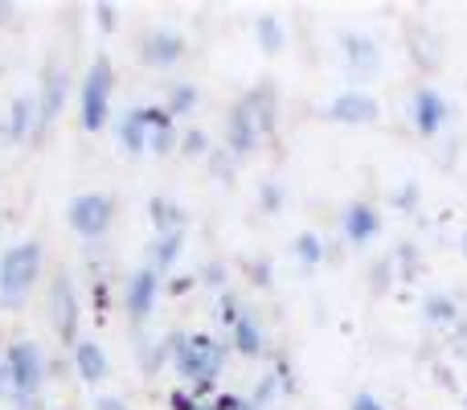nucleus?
I'll use <instances>...</instances> for the list:
<instances>
[{"label": "nucleus", "instance_id": "0eeeda50", "mask_svg": "<svg viewBox=\"0 0 467 410\" xmlns=\"http://www.w3.org/2000/svg\"><path fill=\"white\" fill-rule=\"evenodd\" d=\"M447 115H451V107H447V99L439 95L435 87H419L410 99V123L419 136H439L447 123Z\"/></svg>", "mask_w": 467, "mask_h": 410}, {"label": "nucleus", "instance_id": "dca6fc26", "mask_svg": "<svg viewBox=\"0 0 467 410\" xmlns=\"http://www.w3.org/2000/svg\"><path fill=\"white\" fill-rule=\"evenodd\" d=\"M181 247H185V234H156V238L148 242V263L144 267H152V271L164 275L181 258Z\"/></svg>", "mask_w": 467, "mask_h": 410}, {"label": "nucleus", "instance_id": "c756f323", "mask_svg": "<svg viewBox=\"0 0 467 410\" xmlns=\"http://www.w3.org/2000/svg\"><path fill=\"white\" fill-rule=\"evenodd\" d=\"M95 410H128V403H123L119 394H103V398L95 403Z\"/></svg>", "mask_w": 467, "mask_h": 410}, {"label": "nucleus", "instance_id": "c9c22d12", "mask_svg": "<svg viewBox=\"0 0 467 410\" xmlns=\"http://www.w3.org/2000/svg\"><path fill=\"white\" fill-rule=\"evenodd\" d=\"M202 410H213V406H202Z\"/></svg>", "mask_w": 467, "mask_h": 410}, {"label": "nucleus", "instance_id": "1a4fd4ad", "mask_svg": "<svg viewBox=\"0 0 467 410\" xmlns=\"http://www.w3.org/2000/svg\"><path fill=\"white\" fill-rule=\"evenodd\" d=\"M156 300H161V271L140 267V271L128 279V288H123V304H128L131 321H148L152 308H156Z\"/></svg>", "mask_w": 467, "mask_h": 410}, {"label": "nucleus", "instance_id": "2f4dec72", "mask_svg": "<svg viewBox=\"0 0 467 410\" xmlns=\"http://www.w3.org/2000/svg\"><path fill=\"white\" fill-rule=\"evenodd\" d=\"M263 205H266V209L279 205V189H275V185H266V189H263Z\"/></svg>", "mask_w": 467, "mask_h": 410}, {"label": "nucleus", "instance_id": "9d476101", "mask_svg": "<svg viewBox=\"0 0 467 410\" xmlns=\"http://www.w3.org/2000/svg\"><path fill=\"white\" fill-rule=\"evenodd\" d=\"M185 58V37L172 29H152L144 41H140V62L152 66V70H164V66H177Z\"/></svg>", "mask_w": 467, "mask_h": 410}, {"label": "nucleus", "instance_id": "b1692460", "mask_svg": "<svg viewBox=\"0 0 467 410\" xmlns=\"http://www.w3.org/2000/svg\"><path fill=\"white\" fill-rule=\"evenodd\" d=\"M197 107V87L193 82H177V87L169 90V103H164V111L177 120V115H189Z\"/></svg>", "mask_w": 467, "mask_h": 410}, {"label": "nucleus", "instance_id": "2eb2a0df", "mask_svg": "<svg viewBox=\"0 0 467 410\" xmlns=\"http://www.w3.org/2000/svg\"><path fill=\"white\" fill-rule=\"evenodd\" d=\"M66 90H70V79H66V70L57 66V70H49V74H46V87H41V103H37L41 123H49V120H57V115H62V107H66Z\"/></svg>", "mask_w": 467, "mask_h": 410}, {"label": "nucleus", "instance_id": "4468645a", "mask_svg": "<svg viewBox=\"0 0 467 410\" xmlns=\"http://www.w3.org/2000/svg\"><path fill=\"white\" fill-rule=\"evenodd\" d=\"M345 62H348V70L353 74H373L378 70V62H381V54H378V46H373L365 33H345Z\"/></svg>", "mask_w": 467, "mask_h": 410}, {"label": "nucleus", "instance_id": "c85d7f7f", "mask_svg": "<svg viewBox=\"0 0 467 410\" xmlns=\"http://www.w3.org/2000/svg\"><path fill=\"white\" fill-rule=\"evenodd\" d=\"M169 403H172V410H202V406L193 403V394H185V390H172Z\"/></svg>", "mask_w": 467, "mask_h": 410}, {"label": "nucleus", "instance_id": "f704fd0d", "mask_svg": "<svg viewBox=\"0 0 467 410\" xmlns=\"http://www.w3.org/2000/svg\"><path fill=\"white\" fill-rule=\"evenodd\" d=\"M463 255H467V234H463Z\"/></svg>", "mask_w": 467, "mask_h": 410}, {"label": "nucleus", "instance_id": "6ab92c4d", "mask_svg": "<svg viewBox=\"0 0 467 410\" xmlns=\"http://www.w3.org/2000/svg\"><path fill=\"white\" fill-rule=\"evenodd\" d=\"M242 107L250 111V120L263 128V136L275 128V90L271 87H258V90H250L246 99H242Z\"/></svg>", "mask_w": 467, "mask_h": 410}, {"label": "nucleus", "instance_id": "423d86ee", "mask_svg": "<svg viewBox=\"0 0 467 410\" xmlns=\"http://www.w3.org/2000/svg\"><path fill=\"white\" fill-rule=\"evenodd\" d=\"M78 296H74V283L70 275H54V283H49V324H54V332L66 341V345H78Z\"/></svg>", "mask_w": 467, "mask_h": 410}, {"label": "nucleus", "instance_id": "bb28decb", "mask_svg": "<svg viewBox=\"0 0 467 410\" xmlns=\"http://www.w3.org/2000/svg\"><path fill=\"white\" fill-rule=\"evenodd\" d=\"M210 169L213 173H222V177H234V156L230 152H222V148H213V152H210Z\"/></svg>", "mask_w": 467, "mask_h": 410}, {"label": "nucleus", "instance_id": "4be33fe9", "mask_svg": "<svg viewBox=\"0 0 467 410\" xmlns=\"http://www.w3.org/2000/svg\"><path fill=\"white\" fill-rule=\"evenodd\" d=\"M254 33H258V46H263V54H283V46H287V33H283V25L275 21L271 13L258 16Z\"/></svg>", "mask_w": 467, "mask_h": 410}, {"label": "nucleus", "instance_id": "473e14b6", "mask_svg": "<svg viewBox=\"0 0 467 410\" xmlns=\"http://www.w3.org/2000/svg\"><path fill=\"white\" fill-rule=\"evenodd\" d=\"M238 410H263V406H258V403H242Z\"/></svg>", "mask_w": 467, "mask_h": 410}, {"label": "nucleus", "instance_id": "7ed1b4c3", "mask_svg": "<svg viewBox=\"0 0 467 410\" xmlns=\"http://www.w3.org/2000/svg\"><path fill=\"white\" fill-rule=\"evenodd\" d=\"M41 279V242H21V247L5 250L0 258V300L5 304H21Z\"/></svg>", "mask_w": 467, "mask_h": 410}, {"label": "nucleus", "instance_id": "f03ea898", "mask_svg": "<svg viewBox=\"0 0 467 410\" xmlns=\"http://www.w3.org/2000/svg\"><path fill=\"white\" fill-rule=\"evenodd\" d=\"M111 90H115V70H111V58L99 54L90 62L87 79H82V95H78V123L82 131H103L107 120H111Z\"/></svg>", "mask_w": 467, "mask_h": 410}, {"label": "nucleus", "instance_id": "9b49d317", "mask_svg": "<svg viewBox=\"0 0 467 410\" xmlns=\"http://www.w3.org/2000/svg\"><path fill=\"white\" fill-rule=\"evenodd\" d=\"M258 140H263V128H258L254 120H250V111L246 107H234L230 111V120H226V148H230V156L234 161H242V156H250L258 148Z\"/></svg>", "mask_w": 467, "mask_h": 410}, {"label": "nucleus", "instance_id": "ddd939ff", "mask_svg": "<svg viewBox=\"0 0 467 410\" xmlns=\"http://www.w3.org/2000/svg\"><path fill=\"white\" fill-rule=\"evenodd\" d=\"M74 370H78V378H82V382H90V386L107 378L111 362H107L103 345H99L95 337H78V345H74Z\"/></svg>", "mask_w": 467, "mask_h": 410}, {"label": "nucleus", "instance_id": "a878e982", "mask_svg": "<svg viewBox=\"0 0 467 410\" xmlns=\"http://www.w3.org/2000/svg\"><path fill=\"white\" fill-rule=\"evenodd\" d=\"M181 152L189 156V161H202V156H210L213 148H210V136H205L202 128H189L185 136H181Z\"/></svg>", "mask_w": 467, "mask_h": 410}, {"label": "nucleus", "instance_id": "412c9836", "mask_svg": "<svg viewBox=\"0 0 467 410\" xmlns=\"http://www.w3.org/2000/svg\"><path fill=\"white\" fill-rule=\"evenodd\" d=\"M33 123H41L37 103H33V99H25V95L13 99V115H8V136H13V140H29Z\"/></svg>", "mask_w": 467, "mask_h": 410}, {"label": "nucleus", "instance_id": "7c9ffc66", "mask_svg": "<svg viewBox=\"0 0 467 410\" xmlns=\"http://www.w3.org/2000/svg\"><path fill=\"white\" fill-rule=\"evenodd\" d=\"M99 25H103V29H111L115 25V8L111 5H99Z\"/></svg>", "mask_w": 467, "mask_h": 410}, {"label": "nucleus", "instance_id": "72a5a7b5", "mask_svg": "<svg viewBox=\"0 0 467 410\" xmlns=\"http://www.w3.org/2000/svg\"><path fill=\"white\" fill-rule=\"evenodd\" d=\"M5 378H8V373H5V370H0V394H5Z\"/></svg>", "mask_w": 467, "mask_h": 410}, {"label": "nucleus", "instance_id": "5701e85b", "mask_svg": "<svg viewBox=\"0 0 467 410\" xmlns=\"http://www.w3.org/2000/svg\"><path fill=\"white\" fill-rule=\"evenodd\" d=\"M422 312H427V321H431V324H455V321H460V308H455V300H451V296H443V291L427 296Z\"/></svg>", "mask_w": 467, "mask_h": 410}, {"label": "nucleus", "instance_id": "f3484780", "mask_svg": "<svg viewBox=\"0 0 467 410\" xmlns=\"http://www.w3.org/2000/svg\"><path fill=\"white\" fill-rule=\"evenodd\" d=\"M115 136H119V144H123V152L128 156H140V152H148V128H144V111H128L119 120V128H115Z\"/></svg>", "mask_w": 467, "mask_h": 410}, {"label": "nucleus", "instance_id": "6e6552de", "mask_svg": "<svg viewBox=\"0 0 467 410\" xmlns=\"http://www.w3.org/2000/svg\"><path fill=\"white\" fill-rule=\"evenodd\" d=\"M381 107L369 90H340L328 103V120L337 123H353V128H365V123H378Z\"/></svg>", "mask_w": 467, "mask_h": 410}, {"label": "nucleus", "instance_id": "cd10ccee", "mask_svg": "<svg viewBox=\"0 0 467 410\" xmlns=\"http://www.w3.org/2000/svg\"><path fill=\"white\" fill-rule=\"evenodd\" d=\"M348 410H386V403H381V398H373V394H357Z\"/></svg>", "mask_w": 467, "mask_h": 410}, {"label": "nucleus", "instance_id": "39448f33", "mask_svg": "<svg viewBox=\"0 0 467 410\" xmlns=\"http://www.w3.org/2000/svg\"><path fill=\"white\" fill-rule=\"evenodd\" d=\"M66 222H70V230L78 234V238L95 242V238H103V234L111 230L115 202L107 194H78L70 205H66Z\"/></svg>", "mask_w": 467, "mask_h": 410}, {"label": "nucleus", "instance_id": "aec40b11", "mask_svg": "<svg viewBox=\"0 0 467 410\" xmlns=\"http://www.w3.org/2000/svg\"><path fill=\"white\" fill-rule=\"evenodd\" d=\"M234 349H238L242 357H258V353H263V324H258L250 312H242V321L234 324Z\"/></svg>", "mask_w": 467, "mask_h": 410}, {"label": "nucleus", "instance_id": "20e7f679", "mask_svg": "<svg viewBox=\"0 0 467 410\" xmlns=\"http://www.w3.org/2000/svg\"><path fill=\"white\" fill-rule=\"evenodd\" d=\"M8 382H13L16 390V406L21 403H33L41 390V382H46V362H41V349L33 345V341H16V345H8V365H5Z\"/></svg>", "mask_w": 467, "mask_h": 410}, {"label": "nucleus", "instance_id": "f8f14e48", "mask_svg": "<svg viewBox=\"0 0 467 410\" xmlns=\"http://www.w3.org/2000/svg\"><path fill=\"white\" fill-rule=\"evenodd\" d=\"M340 226H345V238L357 242V247H365V242H373L381 234V214L373 205L365 202H353L340 214Z\"/></svg>", "mask_w": 467, "mask_h": 410}, {"label": "nucleus", "instance_id": "393cba45", "mask_svg": "<svg viewBox=\"0 0 467 410\" xmlns=\"http://www.w3.org/2000/svg\"><path fill=\"white\" fill-rule=\"evenodd\" d=\"M296 258L299 263H307V267H316L324 258V242H320V234H312V230H304L296 238Z\"/></svg>", "mask_w": 467, "mask_h": 410}, {"label": "nucleus", "instance_id": "f257e3e1", "mask_svg": "<svg viewBox=\"0 0 467 410\" xmlns=\"http://www.w3.org/2000/svg\"><path fill=\"white\" fill-rule=\"evenodd\" d=\"M222 365H226V345H222L218 337H210V332H189V337L172 332V370H177V378H185L197 394H205V390L218 382Z\"/></svg>", "mask_w": 467, "mask_h": 410}, {"label": "nucleus", "instance_id": "a211bd4d", "mask_svg": "<svg viewBox=\"0 0 467 410\" xmlns=\"http://www.w3.org/2000/svg\"><path fill=\"white\" fill-rule=\"evenodd\" d=\"M148 214H152L156 234H185V226H189L185 209H181L177 202H169V197H152V205H148Z\"/></svg>", "mask_w": 467, "mask_h": 410}]
</instances>
